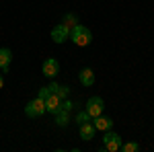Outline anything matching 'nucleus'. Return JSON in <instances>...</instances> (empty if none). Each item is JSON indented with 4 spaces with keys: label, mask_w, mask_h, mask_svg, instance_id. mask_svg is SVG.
Wrapping results in <instances>:
<instances>
[{
    "label": "nucleus",
    "mask_w": 154,
    "mask_h": 152,
    "mask_svg": "<svg viewBox=\"0 0 154 152\" xmlns=\"http://www.w3.org/2000/svg\"><path fill=\"white\" fill-rule=\"evenodd\" d=\"M70 39L76 43V45L86 47L91 41H93V33H91L88 27H84V25H76V27H72V29H70Z\"/></svg>",
    "instance_id": "nucleus-1"
},
{
    "label": "nucleus",
    "mask_w": 154,
    "mask_h": 152,
    "mask_svg": "<svg viewBox=\"0 0 154 152\" xmlns=\"http://www.w3.org/2000/svg\"><path fill=\"white\" fill-rule=\"evenodd\" d=\"M72 107H74V103L68 101V99H62V101H60V109H62V111H68V113H70Z\"/></svg>",
    "instance_id": "nucleus-17"
},
{
    "label": "nucleus",
    "mask_w": 154,
    "mask_h": 152,
    "mask_svg": "<svg viewBox=\"0 0 154 152\" xmlns=\"http://www.w3.org/2000/svg\"><path fill=\"white\" fill-rule=\"evenodd\" d=\"M25 113H27V117H41L45 113V101H43L41 97L29 101V103L25 105Z\"/></svg>",
    "instance_id": "nucleus-2"
},
{
    "label": "nucleus",
    "mask_w": 154,
    "mask_h": 152,
    "mask_svg": "<svg viewBox=\"0 0 154 152\" xmlns=\"http://www.w3.org/2000/svg\"><path fill=\"white\" fill-rule=\"evenodd\" d=\"M56 123H58L60 128H66V126L70 123V113H68V111H62V109H60L58 113H56Z\"/></svg>",
    "instance_id": "nucleus-11"
},
{
    "label": "nucleus",
    "mask_w": 154,
    "mask_h": 152,
    "mask_svg": "<svg viewBox=\"0 0 154 152\" xmlns=\"http://www.w3.org/2000/svg\"><path fill=\"white\" fill-rule=\"evenodd\" d=\"M97 134V128L95 123H91V121H84V123H80V138L82 140H93Z\"/></svg>",
    "instance_id": "nucleus-6"
},
{
    "label": "nucleus",
    "mask_w": 154,
    "mask_h": 152,
    "mask_svg": "<svg viewBox=\"0 0 154 152\" xmlns=\"http://www.w3.org/2000/svg\"><path fill=\"white\" fill-rule=\"evenodd\" d=\"M12 62V51L8 47H0V70L8 72V66Z\"/></svg>",
    "instance_id": "nucleus-7"
},
{
    "label": "nucleus",
    "mask_w": 154,
    "mask_h": 152,
    "mask_svg": "<svg viewBox=\"0 0 154 152\" xmlns=\"http://www.w3.org/2000/svg\"><path fill=\"white\" fill-rule=\"evenodd\" d=\"M113 140H119V136L115 134V132H109V129H105V136H103V144H109V142Z\"/></svg>",
    "instance_id": "nucleus-16"
},
{
    "label": "nucleus",
    "mask_w": 154,
    "mask_h": 152,
    "mask_svg": "<svg viewBox=\"0 0 154 152\" xmlns=\"http://www.w3.org/2000/svg\"><path fill=\"white\" fill-rule=\"evenodd\" d=\"M41 72H43L48 78H56V76L60 74V64H58V60L48 58L45 62H43V66H41Z\"/></svg>",
    "instance_id": "nucleus-4"
},
{
    "label": "nucleus",
    "mask_w": 154,
    "mask_h": 152,
    "mask_svg": "<svg viewBox=\"0 0 154 152\" xmlns=\"http://www.w3.org/2000/svg\"><path fill=\"white\" fill-rule=\"evenodd\" d=\"M4 86V78H2V74H0V88Z\"/></svg>",
    "instance_id": "nucleus-21"
},
{
    "label": "nucleus",
    "mask_w": 154,
    "mask_h": 152,
    "mask_svg": "<svg viewBox=\"0 0 154 152\" xmlns=\"http://www.w3.org/2000/svg\"><path fill=\"white\" fill-rule=\"evenodd\" d=\"M68 37H70V29H68V27H66L64 23L56 25V27L51 29V39H54L56 43H64Z\"/></svg>",
    "instance_id": "nucleus-5"
},
{
    "label": "nucleus",
    "mask_w": 154,
    "mask_h": 152,
    "mask_svg": "<svg viewBox=\"0 0 154 152\" xmlns=\"http://www.w3.org/2000/svg\"><path fill=\"white\" fill-rule=\"evenodd\" d=\"M60 101H62V99H60L56 93L49 95L48 99H45V111H49V113H54V115H56V113L60 111Z\"/></svg>",
    "instance_id": "nucleus-8"
},
{
    "label": "nucleus",
    "mask_w": 154,
    "mask_h": 152,
    "mask_svg": "<svg viewBox=\"0 0 154 152\" xmlns=\"http://www.w3.org/2000/svg\"><path fill=\"white\" fill-rule=\"evenodd\" d=\"M119 148H121V138H119V140L109 142V144H105V150H107V152H117Z\"/></svg>",
    "instance_id": "nucleus-14"
},
{
    "label": "nucleus",
    "mask_w": 154,
    "mask_h": 152,
    "mask_svg": "<svg viewBox=\"0 0 154 152\" xmlns=\"http://www.w3.org/2000/svg\"><path fill=\"white\" fill-rule=\"evenodd\" d=\"M103 109H105V103H103L101 97H91V99L86 101V111H88V115H91V117L101 115Z\"/></svg>",
    "instance_id": "nucleus-3"
},
{
    "label": "nucleus",
    "mask_w": 154,
    "mask_h": 152,
    "mask_svg": "<svg viewBox=\"0 0 154 152\" xmlns=\"http://www.w3.org/2000/svg\"><path fill=\"white\" fill-rule=\"evenodd\" d=\"M64 25H66L68 29H72V27H76V25H78V19H76V14H72V12H68V14L64 17Z\"/></svg>",
    "instance_id": "nucleus-12"
},
{
    "label": "nucleus",
    "mask_w": 154,
    "mask_h": 152,
    "mask_svg": "<svg viewBox=\"0 0 154 152\" xmlns=\"http://www.w3.org/2000/svg\"><path fill=\"white\" fill-rule=\"evenodd\" d=\"M56 91H58V82H49V93L54 95Z\"/></svg>",
    "instance_id": "nucleus-20"
},
{
    "label": "nucleus",
    "mask_w": 154,
    "mask_h": 152,
    "mask_svg": "<svg viewBox=\"0 0 154 152\" xmlns=\"http://www.w3.org/2000/svg\"><path fill=\"white\" fill-rule=\"evenodd\" d=\"M76 121H78V126L80 123H84V121H91V115H88V111L84 109V111H80L78 115H76Z\"/></svg>",
    "instance_id": "nucleus-18"
},
{
    "label": "nucleus",
    "mask_w": 154,
    "mask_h": 152,
    "mask_svg": "<svg viewBox=\"0 0 154 152\" xmlns=\"http://www.w3.org/2000/svg\"><path fill=\"white\" fill-rule=\"evenodd\" d=\"M95 121V128L99 129V132H105V129H111V126H113V119L111 117H103V115H97V117H93Z\"/></svg>",
    "instance_id": "nucleus-9"
},
{
    "label": "nucleus",
    "mask_w": 154,
    "mask_h": 152,
    "mask_svg": "<svg viewBox=\"0 0 154 152\" xmlns=\"http://www.w3.org/2000/svg\"><path fill=\"white\" fill-rule=\"evenodd\" d=\"M60 99H68V95H70V86H66V84H58V91H56Z\"/></svg>",
    "instance_id": "nucleus-13"
},
{
    "label": "nucleus",
    "mask_w": 154,
    "mask_h": 152,
    "mask_svg": "<svg viewBox=\"0 0 154 152\" xmlns=\"http://www.w3.org/2000/svg\"><path fill=\"white\" fill-rule=\"evenodd\" d=\"M78 78L82 82V86H93L95 84V72L91 70V68H82L80 74H78Z\"/></svg>",
    "instance_id": "nucleus-10"
},
{
    "label": "nucleus",
    "mask_w": 154,
    "mask_h": 152,
    "mask_svg": "<svg viewBox=\"0 0 154 152\" xmlns=\"http://www.w3.org/2000/svg\"><path fill=\"white\" fill-rule=\"evenodd\" d=\"M49 95H51V93H49V86H41V88H39V95H37V97H41V99L45 101Z\"/></svg>",
    "instance_id": "nucleus-19"
},
{
    "label": "nucleus",
    "mask_w": 154,
    "mask_h": 152,
    "mask_svg": "<svg viewBox=\"0 0 154 152\" xmlns=\"http://www.w3.org/2000/svg\"><path fill=\"white\" fill-rule=\"evenodd\" d=\"M119 150H123V152H138V150H140V146H138L136 142H128V144H121Z\"/></svg>",
    "instance_id": "nucleus-15"
}]
</instances>
